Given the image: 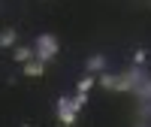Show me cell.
Segmentation results:
<instances>
[{"mask_svg":"<svg viewBox=\"0 0 151 127\" xmlns=\"http://www.w3.org/2000/svg\"><path fill=\"white\" fill-rule=\"evenodd\" d=\"M58 52H60V40L55 33H40V36H36V43H33V58L36 61H42L48 67V64L58 58Z\"/></svg>","mask_w":151,"mask_h":127,"instance_id":"1","label":"cell"},{"mask_svg":"<svg viewBox=\"0 0 151 127\" xmlns=\"http://www.w3.org/2000/svg\"><path fill=\"white\" fill-rule=\"evenodd\" d=\"M55 115H58V121L64 124V127H76V112H73V106H70V97L64 94V97H58L55 100Z\"/></svg>","mask_w":151,"mask_h":127,"instance_id":"2","label":"cell"},{"mask_svg":"<svg viewBox=\"0 0 151 127\" xmlns=\"http://www.w3.org/2000/svg\"><path fill=\"white\" fill-rule=\"evenodd\" d=\"M85 70L91 73V76H100V73H106V70H109V55H103V52H97V55H88V61H85Z\"/></svg>","mask_w":151,"mask_h":127,"instance_id":"3","label":"cell"},{"mask_svg":"<svg viewBox=\"0 0 151 127\" xmlns=\"http://www.w3.org/2000/svg\"><path fill=\"white\" fill-rule=\"evenodd\" d=\"M12 61L15 64H27V61H33V45H12Z\"/></svg>","mask_w":151,"mask_h":127,"instance_id":"4","label":"cell"},{"mask_svg":"<svg viewBox=\"0 0 151 127\" xmlns=\"http://www.w3.org/2000/svg\"><path fill=\"white\" fill-rule=\"evenodd\" d=\"M18 45V30L15 27H3L0 30V48H12Z\"/></svg>","mask_w":151,"mask_h":127,"instance_id":"5","label":"cell"},{"mask_svg":"<svg viewBox=\"0 0 151 127\" xmlns=\"http://www.w3.org/2000/svg\"><path fill=\"white\" fill-rule=\"evenodd\" d=\"M21 70H24V76H30V79H36V76H45V64L33 58V61H27V64H24Z\"/></svg>","mask_w":151,"mask_h":127,"instance_id":"6","label":"cell"},{"mask_svg":"<svg viewBox=\"0 0 151 127\" xmlns=\"http://www.w3.org/2000/svg\"><path fill=\"white\" fill-rule=\"evenodd\" d=\"M94 85H97V79L88 73V76H82V79L76 82V94H91V88H94Z\"/></svg>","mask_w":151,"mask_h":127,"instance_id":"7","label":"cell"},{"mask_svg":"<svg viewBox=\"0 0 151 127\" xmlns=\"http://www.w3.org/2000/svg\"><path fill=\"white\" fill-rule=\"evenodd\" d=\"M136 115H139V121H151V100H139Z\"/></svg>","mask_w":151,"mask_h":127,"instance_id":"8","label":"cell"},{"mask_svg":"<svg viewBox=\"0 0 151 127\" xmlns=\"http://www.w3.org/2000/svg\"><path fill=\"white\" fill-rule=\"evenodd\" d=\"M70 106H73V112L79 115V112L88 106V94H76V97H70Z\"/></svg>","mask_w":151,"mask_h":127,"instance_id":"9","label":"cell"},{"mask_svg":"<svg viewBox=\"0 0 151 127\" xmlns=\"http://www.w3.org/2000/svg\"><path fill=\"white\" fill-rule=\"evenodd\" d=\"M136 97H139V100H151V76H148V79L139 85V88H136V91H133Z\"/></svg>","mask_w":151,"mask_h":127,"instance_id":"10","label":"cell"},{"mask_svg":"<svg viewBox=\"0 0 151 127\" xmlns=\"http://www.w3.org/2000/svg\"><path fill=\"white\" fill-rule=\"evenodd\" d=\"M145 61H148V48H136L133 52V67H145Z\"/></svg>","mask_w":151,"mask_h":127,"instance_id":"11","label":"cell"},{"mask_svg":"<svg viewBox=\"0 0 151 127\" xmlns=\"http://www.w3.org/2000/svg\"><path fill=\"white\" fill-rule=\"evenodd\" d=\"M136 127H151V121H136Z\"/></svg>","mask_w":151,"mask_h":127,"instance_id":"12","label":"cell"},{"mask_svg":"<svg viewBox=\"0 0 151 127\" xmlns=\"http://www.w3.org/2000/svg\"><path fill=\"white\" fill-rule=\"evenodd\" d=\"M18 127H33V124H27V121H24V124H18Z\"/></svg>","mask_w":151,"mask_h":127,"instance_id":"13","label":"cell"}]
</instances>
